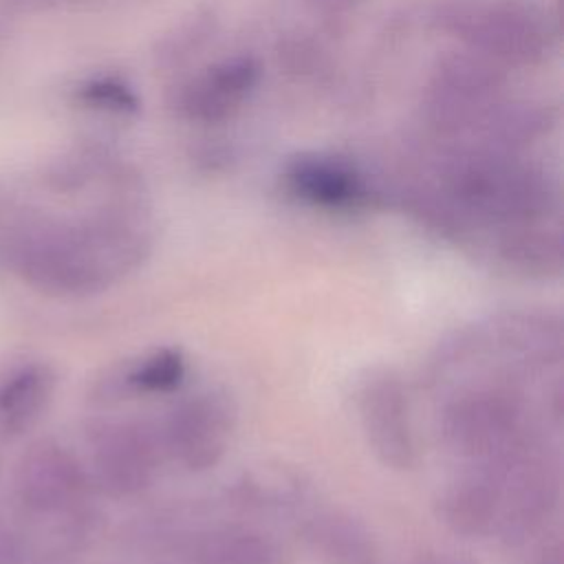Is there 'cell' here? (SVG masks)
<instances>
[{
  "label": "cell",
  "instance_id": "1",
  "mask_svg": "<svg viewBox=\"0 0 564 564\" xmlns=\"http://www.w3.org/2000/svg\"><path fill=\"white\" fill-rule=\"evenodd\" d=\"M154 223L128 172L90 212L66 216L0 192V273L51 297H88L150 258Z\"/></svg>",
  "mask_w": 564,
  "mask_h": 564
},
{
  "label": "cell",
  "instance_id": "2",
  "mask_svg": "<svg viewBox=\"0 0 564 564\" xmlns=\"http://www.w3.org/2000/svg\"><path fill=\"white\" fill-rule=\"evenodd\" d=\"M469 225L516 227L546 223L557 209V187L549 174L509 148L452 145L441 156L432 185Z\"/></svg>",
  "mask_w": 564,
  "mask_h": 564
},
{
  "label": "cell",
  "instance_id": "3",
  "mask_svg": "<svg viewBox=\"0 0 564 564\" xmlns=\"http://www.w3.org/2000/svg\"><path fill=\"white\" fill-rule=\"evenodd\" d=\"M438 434L467 465L496 460L535 438L522 377L498 370L458 388L441 408Z\"/></svg>",
  "mask_w": 564,
  "mask_h": 564
},
{
  "label": "cell",
  "instance_id": "4",
  "mask_svg": "<svg viewBox=\"0 0 564 564\" xmlns=\"http://www.w3.org/2000/svg\"><path fill=\"white\" fill-rule=\"evenodd\" d=\"M436 22L465 51L494 64L531 66L551 48L546 15L520 0H447Z\"/></svg>",
  "mask_w": 564,
  "mask_h": 564
},
{
  "label": "cell",
  "instance_id": "5",
  "mask_svg": "<svg viewBox=\"0 0 564 564\" xmlns=\"http://www.w3.org/2000/svg\"><path fill=\"white\" fill-rule=\"evenodd\" d=\"M496 460L502 467V502L494 535L507 549L529 546L555 522L562 498L560 463L540 436Z\"/></svg>",
  "mask_w": 564,
  "mask_h": 564
},
{
  "label": "cell",
  "instance_id": "6",
  "mask_svg": "<svg viewBox=\"0 0 564 564\" xmlns=\"http://www.w3.org/2000/svg\"><path fill=\"white\" fill-rule=\"evenodd\" d=\"M93 489L126 500L145 494L165 458L159 427L141 419H106L88 430Z\"/></svg>",
  "mask_w": 564,
  "mask_h": 564
},
{
  "label": "cell",
  "instance_id": "7",
  "mask_svg": "<svg viewBox=\"0 0 564 564\" xmlns=\"http://www.w3.org/2000/svg\"><path fill=\"white\" fill-rule=\"evenodd\" d=\"M238 425V405L227 388L207 386L181 397L156 425L167 458L185 471L214 469L227 454Z\"/></svg>",
  "mask_w": 564,
  "mask_h": 564
},
{
  "label": "cell",
  "instance_id": "8",
  "mask_svg": "<svg viewBox=\"0 0 564 564\" xmlns=\"http://www.w3.org/2000/svg\"><path fill=\"white\" fill-rule=\"evenodd\" d=\"M359 425L372 456L392 471H410L419 449L410 416V399L401 375L390 366L368 368L357 383Z\"/></svg>",
  "mask_w": 564,
  "mask_h": 564
},
{
  "label": "cell",
  "instance_id": "9",
  "mask_svg": "<svg viewBox=\"0 0 564 564\" xmlns=\"http://www.w3.org/2000/svg\"><path fill=\"white\" fill-rule=\"evenodd\" d=\"M93 494L88 467L59 441H33L18 458L13 496L31 516L59 518L84 505Z\"/></svg>",
  "mask_w": 564,
  "mask_h": 564
},
{
  "label": "cell",
  "instance_id": "10",
  "mask_svg": "<svg viewBox=\"0 0 564 564\" xmlns=\"http://www.w3.org/2000/svg\"><path fill=\"white\" fill-rule=\"evenodd\" d=\"M482 355H498L505 368L524 375L562 359V322L555 313L511 308L478 322Z\"/></svg>",
  "mask_w": 564,
  "mask_h": 564
},
{
  "label": "cell",
  "instance_id": "11",
  "mask_svg": "<svg viewBox=\"0 0 564 564\" xmlns=\"http://www.w3.org/2000/svg\"><path fill=\"white\" fill-rule=\"evenodd\" d=\"M286 192L319 209L357 212L381 200V192L350 161L330 154H300L282 172Z\"/></svg>",
  "mask_w": 564,
  "mask_h": 564
},
{
  "label": "cell",
  "instance_id": "12",
  "mask_svg": "<svg viewBox=\"0 0 564 564\" xmlns=\"http://www.w3.org/2000/svg\"><path fill=\"white\" fill-rule=\"evenodd\" d=\"M502 502V467L498 460L469 463L443 485L434 509L438 522L463 540L494 535Z\"/></svg>",
  "mask_w": 564,
  "mask_h": 564
},
{
  "label": "cell",
  "instance_id": "13",
  "mask_svg": "<svg viewBox=\"0 0 564 564\" xmlns=\"http://www.w3.org/2000/svg\"><path fill=\"white\" fill-rule=\"evenodd\" d=\"M260 66L249 55H236L209 64L189 77L178 95V112L198 123H218L231 117L256 90Z\"/></svg>",
  "mask_w": 564,
  "mask_h": 564
},
{
  "label": "cell",
  "instance_id": "14",
  "mask_svg": "<svg viewBox=\"0 0 564 564\" xmlns=\"http://www.w3.org/2000/svg\"><path fill=\"white\" fill-rule=\"evenodd\" d=\"M167 557L183 564H280L282 551L256 527L209 524L192 527Z\"/></svg>",
  "mask_w": 564,
  "mask_h": 564
},
{
  "label": "cell",
  "instance_id": "15",
  "mask_svg": "<svg viewBox=\"0 0 564 564\" xmlns=\"http://www.w3.org/2000/svg\"><path fill=\"white\" fill-rule=\"evenodd\" d=\"M308 496V476L286 463H260L245 467L227 489V500L234 507L262 516L297 511Z\"/></svg>",
  "mask_w": 564,
  "mask_h": 564
},
{
  "label": "cell",
  "instance_id": "16",
  "mask_svg": "<svg viewBox=\"0 0 564 564\" xmlns=\"http://www.w3.org/2000/svg\"><path fill=\"white\" fill-rule=\"evenodd\" d=\"M494 256L513 275L553 280L564 271L562 231L546 223L502 227L494 238Z\"/></svg>",
  "mask_w": 564,
  "mask_h": 564
},
{
  "label": "cell",
  "instance_id": "17",
  "mask_svg": "<svg viewBox=\"0 0 564 564\" xmlns=\"http://www.w3.org/2000/svg\"><path fill=\"white\" fill-rule=\"evenodd\" d=\"M57 388V372L46 361H26L0 379V436L26 434L46 412Z\"/></svg>",
  "mask_w": 564,
  "mask_h": 564
},
{
  "label": "cell",
  "instance_id": "18",
  "mask_svg": "<svg viewBox=\"0 0 564 564\" xmlns=\"http://www.w3.org/2000/svg\"><path fill=\"white\" fill-rule=\"evenodd\" d=\"M302 538L326 564H377V540L370 527L350 511L324 509L308 516Z\"/></svg>",
  "mask_w": 564,
  "mask_h": 564
},
{
  "label": "cell",
  "instance_id": "19",
  "mask_svg": "<svg viewBox=\"0 0 564 564\" xmlns=\"http://www.w3.org/2000/svg\"><path fill=\"white\" fill-rule=\"evenodd\" d=\"M185 377L187 357L178 346H159L132 361H121V379L130 399L176 392Z\"/></svg>",
  "mask_w": 564,
  "mask_h": 564
},
{
  "label": "cell",
  "instance_id": "20",
  "mask_svg": "<svg viewBox=\"0 0 564 564\" xmlns=\"http://www.w3.org/2000/svg\"><path fill=\"white\" fill-rule=\"evenodd\" d=\"M86 95H90V99L95 104H99L101 108H108V110L128 112V110L137 108V99H134L132 90L119 82H110V79L97 82L86 90Z\"/></svg>",
  "mask_w": 564,
  "mask_h": 564
},
{
  "label": "cell",
  "instance_id": "21",
  "mask_svg": "<svg viewBox=\"0 0 564 564\" xmlns=\"http://www.w3.org/2000/svg\"><path fill=\"white\" fill-rule=\"evenodd\" d=\"M529 564H564V546H562V529L557 522L546 527L531 542Z\"/></svg>",
  "mask_w": 564,
  "mask_h": 564
},
{
  "label": "cell",
  "instance_id": "22",
  "mask_svg": "<svg viewBox=\"0 0 564 564\" xmlns=\"http://www.w3.org/2000/svg\"><path fill=\"white\" fill-rule=\"evenodd\" d=\"M29 562V540L13 527L0 524V564H26Z\"/></svg>",
  "mask_w": 564,
  "mask_h": 564
},
{
  "label": "cell",
  "instance_id": "23",
  "mask_svg": "<svg viewBox=\"0 0 564 564\" xmlns=\"http://www.w3.org/2000/svg\"><path fill=\"white\" fill-rule=\"evenodd\" d=\"M315 13H319L326 22H337L355 11L364 0H306Z\"/></svg>",
  "mask_w": 564,
  "mask_h": 564
},
{
  "label": "cell",
  "instance_id": "24",
  "mask_svg": "<svg viewBox=\"0 0 564 564\" xmlns=\"http://www.w3.org/2000/svg\"><path fill=\"white\" fill-rule=\"evenodd\" d=\"M410 564H467V562L454 553H425L412 560Z\"/></svg>",
  "mask_w": 564,
  "mask_h": 564
},
{
  "label": "cell",
  "instance_id": "25",
  "mask_svg": "<svg viewBox=\"0 0 564 564\" xmlns=\"http://www.w3.org/2000/svg\"><path fill=\"white\" fill-rule=\"evenodd\" d=\"M156 564H183V562L176 560V557H170V560H161V562H156Z\"/></svg>",
  "mask_w": 564,
  "mask_h": 564
}]
</instances>
